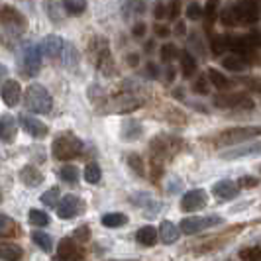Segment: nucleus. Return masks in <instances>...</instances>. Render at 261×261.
Listing matches in <instances>:
<instances>
[{
  "label": "nucleus",
  "instance_id": "f257e3e1",
  "mask_svg": "<svg viewBox=\"0 0 261 261\" xmlns=\"http://www.w3.org/2000/svg\"><path fill=\"white\" fill-rule=\"evenodd\" d=\"M220 22L224 26H251L259 22V8L255 2H236L230 4L222 14Z\"/></svg>",
  "mask_w": 261,
  "mask_h": 261
},
{
  "label": "nucleus",
  "instance_id": "f03ea898",
  "mask_svg": "<svg viewBox=\"0 0 261 261\" xmlns=\"http://www.w3.org/2000/svg\"><path fill=\"white\" fill-rule=\"evenodd\" d=\"M24 106L36 114H49L53 108V98L45 87L36 83V85H30L24 92Z\"/></svg>",
  "mask_w": 261,
  "mask_h": 261
},
{
  "label": "nucleus",
  "instance_id": "7ed1b4c3",
  "mask_svg": "<svg viewBox=\"0 0 261 261\" xmlns=\"http://www.w3.org/2000/svg\"><path fill=\"white\" fill-rule=\"evenodd\" d=\"M83 151V142L71 136V134H63V136H57L51 144V153L55 159H61V161H69V159H75L81 155Z\"/></svg>",
  "mask_w": 261,
  "mask_h": 261
},
{
  "label": "nucleus",
  "instance_id": "20e7f679",
  "mask_svg": "<svg viewBox=\"0 0 261 261\" xmlns=\"http://www.w3.org/2000/svg\"><path fill=\"white\" fill-rule=\"evenodd\" d=\"M41 45H36V43H26L20 51V61H18V67H20V73L24 77H34L41 67Z\"/></svg>",
  "mask_w": 261,
  "mask_h": 261
},
{
  "label": "nucleus",
  "instance_id": "39448f33",
  "mask_svg": "<svg viewBox=\"0 0 261 261\" xmlns=\"http://www.w3.org/2000/svg\"><path fill=\"white\" fill-rule=\"evenodd\" d=\"M257 136H261V128L257 126H246V128H230L218 134L216 138V145H234L242 144V142H251Z\"/></svg>",
  "mask_w": 261,
  "mask_h": 261
},
{
  "label": "nucleus",
  "instance_id": "423d86ee",
  "mask_svg": "<svg viewBox=\"0 0 261 261\" xmlns=\"http://www.w3.org/2000/svg\"><path fill=\"white\" fill-rule=\"evenodd\" d=\"M222 222V216H218V214H208V216H191V218H183L181 220V232L187 236H193V234H198V232H202V230H206V228H212V226H216V224Z\"/></svg>",
  "mask_w": 261,
  "mask_h": 261
},
{
  "label": "nucleus",
  "instance_id": "0eeeda50",
  "mask_svg": "<svg viewBox=\"0 0 261 261\" xmlns=\"http://www.w3.org/2000/svg\"><path fill=\"white\" fill-rule=\"evenodd\" d=\"M214 105L220 108H244V110H251L255 106L246 92H222L214 96Z\"/></svg>",
  "mask_w": 261,
  "mask_h": 261
},
{
  "label": "nucleus",
  "instance_id": "6e6552de",
  "mask_svg": "<svg viewBox=\"0 0 261 261\" xmlns=\"http://www.w3.org/2000/svg\"><path fill=\"white\" fill-rule=\"evenodd\" d=\"M85 259V249L79 246L75 240L63 238L57 248V261H83Z\"/></svg>",
  "mask_w": 261,
  "mask_h": 261
},
{
  "label": "nucleus",
  "instance_id": "1a4fd4ad",
  "mask_svg": "<svg viewBox=\"0 0 261 261\" xmlns=\"http://www.w3.org/2000/svg\"><path fill=\"white\" fill-rule=\"evenodd\" d=\"M181 147V142L177 138H165V136H159V138H153L151 142V149H153V157L155 159H165V157H171L177 149Z\"/></svg>",
  "mask_w": 261,
  "mask_h": 261
},
{
  "label": "nucleus",
  "instance_id": "9d476101",
  "mask_svg": "<svg viewBox=\"0 0 261 261\" xmlns=\"http://www.w3.org/2000/svg\"><path fill=\"white\" fill-rule=\"evenodd\" d=\"M206 202H208L206 191L195 189V191H189V193L183 195V198H181V210L183 212H196V210L204 208Z\"/></svg>",
  "mask_w": 261,
  "mask_h": 261
},
{
  "label": "nucleus",
  "instance_id": "9b49d317",
  "mask_svg": "<svg viewBox=\"0 0 261 261\" xmlns=\"http://www.w3.org/2000/svg\"><path fill=\"white\" fill-rule=\"evenodd\" d=\"M79 212H83V202L81 198L75 195H65L61 198L59 206H57V216L63 218V220H69L73 216H77Z\"/></svg>",
  "mask_w": 261,
  "mask_h": 261
},
{
  "label": "nucleus",
  "instance_id": "f8f14e48",
  "mask_svg": "<svg viewBox=\"0 0 261 261\" xmlns=\"http://www.w3.org/2000/svg\"><path fill=\"white\" fill-rule=\"evenodd\" d=\"M18 122H20L22 130L26 132V134H30V136H34V138H43V136H47V126H45L41 120L34 118L32 114H20Z\"/></svg>",
  "mask_w": 261,
  "mask_h": 261
},
{
  "label": "nucleus",
  "instance_id": "ddd939ff",
  "mask_svg": "<svg viewBox=\"0 0 261 261\" xmlns=\"http://www.w3.org/2000/svg\"><path fill=\"white\" fill-rule=\"evenodd\" d=\"M63 47H65V39L59 36H47L41 41V53L49 59H59L63 53Z\"/></svg>",
  "mask_w": 261,
  "mask_h": 261
},
{
  "label": "nucleus",
  "instance_id": "4468645a",
  "mask_svg": "<svg viewBox=\"0 0 261 261\" xmlns=\"http://www.w3.org/2000/svg\"><path fill=\"white\" fill-rule=\"evenodd\" d=\"M20 98H22V87H20V83L18 81H4L2 83V100H4V105L6 106H16L20 102Z\"/></svg>",
  "mask_w": 261,
  "mask_h": 261
},
{
  "label": "nucleus",
  "instance_id": "2eb2a0df",
  "mask_svg": "<svg viewBox=\"0 0 261 261\" xmlns=\"http://www.w3.org/2000/svg\"><path fill=\"white\" fill-rule=\"evenodd\" d=\"M261 151V142H249V144H244L240 147H232L228 151H224L222 159L230 161V159H240V157H246V155H255Z\"/></svg>",
  "mask_w": 261,
  "mask_h": 261
},
{
  "label": "nucleus",
  "instance_id": "dca6fc26",
  "mask_svg": "<svg viewBox=\"0 0 261 261\" xmlns=\"http://www.w3.org/2000/svg\"><path fill=\"white\" fill-rule=\"evenodd\" d=\"M240 193V187L238 183L234 181H228V179H224V181H218V183L212 187V195L216 196V198H220V200H232L236 198Z\"/></svg>",
  "mask_w": 261,
  "mask_h": 261
},
{
  "label": "nucleus",
  "instance_id": "f3484780",
  "mask_svg": "<svg viewBox=\"0 0 261 261\" xmlns=\"http://www.w3.org/2000/svg\"><path fill=\"white\" fill-rule=\"evenodd\" d=\"M16 132H18V124H16L14 116L4 114L0 118V138H2L4 144H12L14 138H16Z\"/></svg>",
  "mask_w": 261,
  "mask_h": 261
},
{
  "label": "nucleus",
  "instance_id": "a211bd4d",
  "mask_svg": "<svg viewBox=\"0 0 261 261\" xmlns=\"http://www.w3.org/2000/svg\"><path fill=\"white\" fill-rule=\"evenodd\" d=\"M159 240L163 242V244H175L177 240H179V236H181V228H177L173 222H161L159 224Z\"/></svg>",
  "mask_w": 261,
  "mask_h": 261
},
{
  "label": "nucleus",
  "instance_id": "6ab92c4d",
  "mask_svg": "<svg viewBox=\"0 0 261 261\" xmlns=\"http://www.w3.org/2000/svg\"><path fill=\"white\" fill-rule=\"evenodd\" d=\"M59 63L67 67V69H73V67L79 65V51L71 41H65V47H63V53L59 57Z\"/></svg>",
  "mask_w": 261,
  "mask_h": 261
},
{
  "label": "nucleus",
  "instance_id": "aec40b11",
  "mask_svg": "<svg viewBox=\"0 0 261 261\" xmlns=\"http://www.w3.org/2000/svg\"><path fill=\"white\" fill-rule=\"evenodd\" d=\"M222 65L228 69V71H234V73H242L244 69H248L249 61L246 55H238V53H234V55H228V57H224Z\"/></svg>",
  "mask_w": 261,
  "mask_h": 261
},
{
  "label": "nucleus",
  "instance_id": "412c9836",
  "mask_svg": "<svg viewBox=\"0 0 261 261\" xmlns=\"http://www.w3.org/2000/svg\"><path fill=\"white\" fill-rule=\"evenodd\" d=\"M20 181L26 185V187H38L43 181V175L34 165H26L24 169L20 171Z\"/></svg>",
  "mask_w": 261,
  "mask_h": 261
},
{
  "label": "nucleus",
  "instance_id": "4be33fe9",
  "mask_svg": "<svg viewBox=\"0 0 261 261\" xmlns=\"http://www.w3.org/2000/svg\"><path fill=\"white\" fill-rule=\"evenodd\" d=\"M157 238H159V232H155L153 226H144V228H140V230L136 232V240H138L142 246H147V248L155 244Z\"/></svg>",
  "mask_w": 261,
  "mask_h": 261
},
{
  "label": "nucleus",
  "instance_id": "5701e85b",
  "mask_svg": "<svg viewBox=\"0 0 261 261\" xmlns=\"http://www.w3.org/2000/svg\"><path fill=\"white\" fill-rule=\"evenodd\" d=\"M179 59H181L179 63H181V73H183V77L185 79H191L196 73V69H198V65H196V61H195V57H193L191 53L183 51L181 55H179Z\"/></svg>",
  "mask_w": 261,
  "mask_h": 261
},
{
  "label": "nucleus",
  "instance_id": "b1692460",
  "mask_svg": "<svg viewBox=\"0 0 261 261\" xmlns=\"http://www.w3.org/2000/svg\"><path fill=\"white\" fill-rule=\"evenodd\" d=\"M114 106L118 108V112H130V110H136L138 106H142V98H136L132 94H124V96L116 98Z\"/></svg>",
  "mask_w": 261,
  "mask_h": 261
},
{
  "label": "nucleus",
  "instance_id": "393cba45",
  "mask_svg": "<svg viewBox=\"0 0 261 261\" xmlns=\"http://www.w3.org/2000/svg\"><path fill=\"white\" fill-rule=\"evenodd\" d=\"M208 81L212 87H216L218 91H226V89H230L232 87V83H230V79L226 77L224 73H220L218 69H208Z\"/></svg>",
  "mask_w": 261,
  "mask_h": 261
},
{
  "label": "nucleus",
  "instance_id": "a878e982",
  "mask_svg": "<svg viewBox=\"0 0 261 261\" xmlns=\"http://www.w3.org/2000/svg\"><path fill=\"white\" fill-rule=\"evenodd\" d=\"M102 226L105 228H120V226H124V224H128V216L126 214H122V212H108L102 216Z\"/></svg>",
  "mask_w": 261,
  "mask_h": 261
},
{
  "label": "nucleus",
  "instance_id": "bb28decb",
  "mask_svg": "<svg viewBox=\"0 0 261 261\" xmlns=\"http://www.w3.org/2000/svg\"><path fill=\"white\" fill-rule=\"evenodd\" d=\"M22 257H24V251L20 246H14V244L2 246V259L4 261H20Z\"/></svg>",
  "mask_w": 261,
  "mask_h": 261
},
{
  "label": "nucleus",
  "instance_id": "cd10ccee",
  "mask_svg": "<svg viewBox=\"0 0 261 261\" xmlns=\"http://www.w3.org/2000/svg\"><path fill=\"white\" fill-rule=\"evenodd\" d=\"M16 230H18L16 222H14L10 216L2 214L0 216V236L2 238H10V236H16Z\"/></svg>",
  "mask_w": 261,
  "mask_h": 261
},
{
  "label": "nucleus",
  "instance_id": "c85d7f7f",
  "mask_svg": "<svg viewBox=\"0 0 261 261\" xmlns=\"http://www.w3.org/2000/svg\"><path fill=\"white\" fill-rule=\"evenodd\" d=\"M102 179V171H100V165L98 163H89L85 167V181L91 185H96Z\"/></svg>",
  "mask_w": 261,
  "mask_h": 261
},
{
  "label": "nucleus",
  "instance_id": "c756f323",
  "mask_svg": "<svg viewBox=\"0 0 261 261\" xmlns=\"http://www.w3.org/2000/svg\"><path fill=\"white\" fill-rule=\"evenodd\" d=\"M140 134H142V126H140L138 122H134V120L126 122V124H124V128H122V136H124L128 142H134Z\"/></svg>",
  "mask_w": 261,
  "mask_h": 261
},
{
  "label": "nucleus",
  "instance_id": "7c9ffc66",
  "mask_svg": "<svg viewBox=\"0 0 261 261\" xmlns=\"http://www.w3.org/2000/svg\"><path fill=\"white\" fill-rule=\"evenodd\" d=\"M32 240H34V244H36L39 249H43V251H49L53 246L51 236L45 234V232H34V234H32Z\"/></svg>",
  "mask_w": 261,
  "mask_h": 261
},
{
  "label": "nucleus",
  "instance_id": "2f4dec72",
  "mask_svg": "<svg viewBox=\"0 0 261 261\" xmlns=\"http://www.w3.org/2000/svg\"><path fill=\"white\" fill-rule=\"evenodd\" d=\"M63 8H65V12L69 16H81V14L87 10V2H83V0H79V2H75V0H65L63 2Z\"/></svg>",
  "mask_w": 261,
  "mask_h": 261
},
{
  "label": "nucleus",
  "instance_id": "473e14b6",
  "mask_svg": "<svg viewBox=\"0 0 261 261\" xmlns=\"http://www.w3.org/2000/svg\"><path fill=\"white\" fill-rule=\"evenodd\" d=\"M228 47H232V39L228 36H218V38L212 39V53L214 55H222Z\"/></svg>",
  "mask_w": 261,
  "mask_h": 261
},
{
  "label": "nucleus",
  "instance_id": "72a5a7b5",
  "mask_svg": "<svg viewBox=\"0 0 261 261\" xmlns=\"http://www.w3.org/2000/svg\"><path fill=\"white\" fill-rule=\"evenodd\" d=\"M28 220H30V224H34V226H47L49 224V216L43 210L32 208L28 212Z\"/></svg>",
  "mask_w": 261,
  "mask_h": 261
},
{
  "label": "nucleus",
  "instance_id": "f704fd0d",
  "mask_svg": "<svg viewBox=\"0 0 261 261\" xmlns=\"http://www.w3.org/2000/svg\"><path fill=\"white\" fill-rule=\"evenodd\" d=\"M57 175H59V179H61V181H65V183H77L79 181V169L77 167H73V165H65V167H61Z\"/></svg>",
  "mask_w": 261,
  "mask_h": 261
},
{
  "label": "nucleus",
  "instance_id": "c9c22d12",
  "mask_svg": "<svg viewBox=\"0 0 261 261\" xmlns=\"http://www.w3.org/2000/svg\"><path fill=\"white\" fill-rule=\"evenodd\" d=\"M240 259L242 261H261V246L244 248L242 251H240Z\"/></svg>",
  "mask_w": 261,
  "mask_h": 261
},
{
  "label": "nucleus",
  "instance_id": "e433bc0d",
  "mask_svg": "<svg viewBox=\"0 0 261 261\" xmlns=\"http://www.w3.org/2000/svg\"><path fill=\"white\" fill-rule=\"evenodd\" d=\"M41 202L45 204V206H55L57 202H61L59 200V189L57 187H51L49 191H45L43 195H41ZM59 206V204H57Z\"/></svg>",
  "mask_w": 261,
  "mask_h": 261
},
{
  "label": "nucleus",
  "instance_id": "4c0bfd02",
  "mask_svg": "<svg viewBox=\"0 0 261 261\" xmlns=\"http://www.w3.org/2000/svg\"><path fill=\"white\" fill-rule=\"evenodd\" d=\"M204 16V6H200L198 2L187 4V18L189 20H200Z\"/></svg>",
  "mask_w": 261,
  "mask_h": 261
},
{
  "label": "nucleus",
  "instance_id": "58836bf2",
  "mask_svg": "<svg viewBox=\"0 0 261 261\" xmlns=\"http://www.w3.org/2000/svg\"><path fill=\"white\" fill-rule=\"evenodd\" d=\"M193 91H195L196 94H208V91H210V81H208V77H204V75L196 77L195 85H193Z\"/></svg>",
  "mask_w": 261,
  "mask_h": 261
},
{
  "label": "nucleus",
  "instance_id": "ea45409f",
  "mask_svg": "<svg viewBox=\"0 0 261 261\" xmlns=\"http://www.w3.org/2000/svg\"><path fill=\"white\" fill-rule=\"evenodd\" d=\"M128 165H130L136 175H144V161L140 159L138 153H130L128 155Z\"/></svg>",
  "mask_w": 261,
  "mask_h": 261
},
{
  "label": "nucleus",
  "instance_id": "a19ab883",
  "mask_svg": "<svg viewBox=\"0 0 261 261\" xmlns=\"http://www.w3.org/2000/svg\"><path fill=\"white\" fill-rule=\"evenodd\" d=\"M259 185V179L257 177H251V175H244L238 179V187L240 189H255Z\"/></svg>",
  "mask_w": 261,
  "mask_h": 261
},
{
  "label": "nucleus",
  "instance_id": "79ce46f5",
  "mask_svg": "<svg viewBox=\"0 0 261 261\" xmlns=\"http://www.w3.org/2000/svg\"><path fill=\"white\" fill-rule=\"evenodd\" d=\"M177 55H181V53L177 51V47H175L173 43H165V45L161 47V59H163V61H171V59L177 57Z\"/></svg>",
  "mask_w": 261,
  "mask_h": 261
},
{
  "label": "nucleus",
  "instance_id": "37998d69",
  "mask_svg": "<svg viewBox=\"0 0 261 261\" xmlns=\"http://www.w3.org/2000/svg\"><path fill=\"white\" fill-rule=\"evenodd\" d=\"M179 10H181V4H179V2H173V4H169V12H167V16H169L171 20H175V18L179 16Z\"/></svg>",
  "mask_w": 261,
  "mask_h": 261
},
{
  "label": "nucleus",
  "instance_id": "c03bdc74",
  "mask_svg": "<svg viewBox=\"0 0 261 261\" xmlns=\"http://www.w3.org/2000/svg\"><path fill=\"white\" fill-rule=\"evenodd\" d=\"M2 10H4V14H2V22H8V8L4 6ZM18 14H20V12H14V16H12V24H14V20H18V22H24V18H20Z\"/></svg>",
  "mask_w": 261,
  "mask_h": 261
},
{
  "label": "nucleus",
  "instance_id": "a18cd8bd",
  "mask_svg": "<svg viewBox=\"0 0 261 261\" xmlns=\"http://www.w3.org/2000/svg\"><path fill=\"white\" fill-rule=\"evenodd\" d=\"M144 34H145V24H136L134 26V36L136 38H142Z\"/></svg>",
  "mask_w": 261,
  "mask_h": 261
},
{
  "label": "nucleus",
  "instance_id": "49530a36",
  "mask_svg": "<svg viewBox=\"0 0 261 261\" xmlns=\"http://www.w3.org/2000/svg\"><path fill=\"white\" fill-rule=\"evenodd\" d=\"M169 32H167V28L165 26H157V36H161V38H165Z\"/></svg>",
  "mask_w": 261,
  "mask_h": 261
},
{
  "label": "nucleus",
  "instance_id": "de8ad7c7",
  "mask_svg": "<svg viewBox=\"0 0 261 261\" xmlns=\"http://www.w3.org/2000/svg\"><path fill=\"white\" fill-rule=\"evenodd\" d=\"M163 8H165V6H163V4H157L155 18H163V16H165V12H163Z\"/></svg>",
  "mask_w": 261,
  "mask_h": 261
},
{
  "label": "nucleus",
  "instance_id": "09e8293b",
  "mask_svg": "<svg viewBox=\"0 0 261 261\" xmlns=\"http://www.w3.org/2000/svg\"><path fill=\"white\" fill-rule=\"evenodd\" d=\"M228 261H232V259H228Z\"/></svg>",
  "mask_w": 261,
  "mask_h": 261
}]
</instances>
